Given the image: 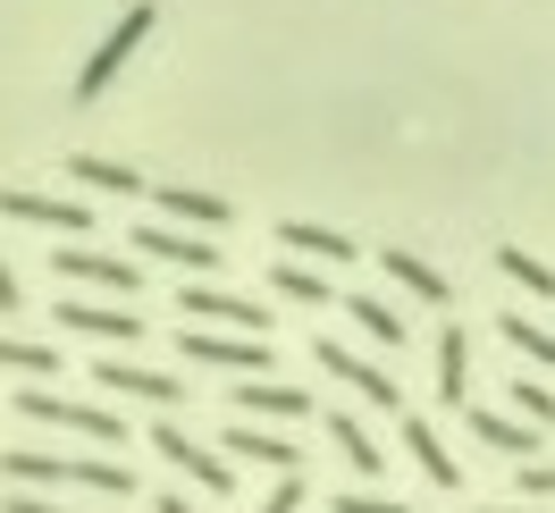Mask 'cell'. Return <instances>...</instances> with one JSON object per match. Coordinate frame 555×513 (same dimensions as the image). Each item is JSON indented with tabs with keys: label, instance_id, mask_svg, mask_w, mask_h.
<instances>
[{
	"label": "cell",
	"instance_id": "cell-23",
	"mask_svg": "<svg viewBox=\"0 0 555 513\" xmlns=\"http://www.w3.org/2000/svg\"><path fill=\"white\" fill-rule=\"evenodd\" d=\"M278 295H286V304H312V311H346L337 295H328V278H320L312 261H278Z\"/></svg>",
	"mask_w": 555,
	"mask_h": 513
},
{
	"label": "cell",
	"instance_id": "cell-9",
	"mask_svg": "<svg viewBox=\"0 0 555 513\" xmlns=\"http://www.w3.org/2000/svg\"><path fill=\"white\" fill-rule=\"evenodd\" d=\"M51 270H60V278H85V286H109V295H135V286H143V270L127 261V253H93V244H60V253H51Z\"/></svg>",
	"mask_w": 555,
	"mask_h": 513
},
{
	"label": "cell",
	"instance_id": "cell-11",
	"mask_svg": "<svg viewBox=\"0 0 555 513\" xmlns=\"http://www.w3.org/2000/svg\"><path fill=\"white\" fill-rule=\"evenodd\" d=\"M278 244H286V261H362L371 244L337 236V228H312V219H278Z\"/></svg>",
	"mask_w": 555,
	"mask_h": 513
},
{
	"label": "cell",
	"instance_id": "cell-13",
	"mask_svg": "<svg viewBox=\"0 0 555 513\" xmlns=\"http://www.w3.org/2000/svg\"><path fill=\"white\" fill-rule=\"evenodd\" d=\"M51 320H60V329H76V337H102V345H135V337H143L135 311H109V304H51Z\"/></svg>",
	"mask_w": 555,
	"mask_h": 513
},
{
	"label": "cell",
	"instance_id": "cell-29",
	"mask_svg": "<svg viewBox=\"0 0 555 513\" xmlns=\"http://www.w3.org/2000/svg\"><path fill=\"white\" fill-rule=\"evenodd\" d=\"M304 497H312V479H304V472H286V479H278V488H270V497H261L253 513H304Z\"/></svg>",
	"mask_w": 555,
	"mask_h": 513
},
{
	"label": "cell",
	"instance_id": "cell-1",
	"mask_svg": "<svg viewBox=\"0 0 555 513\" xmlns=\"http://www.w3.org/2000/svg\"><path fill=\"white\" fill-rule=\"evenodd\" d=\"M0 472L17 479V488H42V479H51V488H93V497H135V472H127L118 454H60V446L42 454V446H9V454H0Z\"/></svg>",
	"mask_w": 555,
	"mask_h": 513
},
{
	"label": "cell",
	"instance_id": "cell-19",
	"mask_svg": "<svg viewBox=\"0 0 555 513\" xmlns=\"http://www.w3.org/2000/svg\"><path fill=\"white\" fill-rule=\"evenodd\" d=\"M236 421L244 412H312V387H295V379H236Z\"/></svg>",
	"mask_w": 555,
	"mask_h": 513
},
{
	"label": "cell",
	"instance_id": "cell-26",
	"mask_svg": "<svg viewBox=\"0 0 555 513\" xmlns=\"http://www.w3.org/2000/svg\"><path fill=\"white\" fill-rule=\"evenodd\" d=\"M346 311H353V329H362V337H379V345H404V311H387L379 295H346Z\"/></svg>",
	"mask_w": 555,
	"mask_h": 513
},
{
	"label": "cell",
	"instance_id": "cell-27",
	"mask_svg": "<svg viewBox=\"0 0 555 513\" xmlns=\"http://www.w3.org/2000/svg\"><path fill=\"white\" fill-rule=\"evenodd\" d=\"M0 371H35V379H60V354L35 337H0Z\"/></svg>",
	"mask_w": 555,
	"mask_h": 513
},
{
	"label": "cell",
	"instance_id": "cell-14",
	"mask_svg": "<svg viewBox=\"0 0 555 513\" xmlns=\"http://www.w3.org/2000/svg\"><path fill=\"white\" fill-rule=\"evenodd\" d=\"M68 177L85 194H109V203H127V194H152V177H135L127 161H102V152H68Z\"/></svg>",
	"mask_w": 555,
	"mask_h": 513
},
{
	"label": "cell",
	"instance_id": "cell-5",
	"mask_svg": "<svg viewBox=\"0 0 555 513\" xmlns=\"http://www.w3.org/2000/svg\"><path fill=\"white\" fill-rule=\"evenodd\" d=\"M0 219H35V228L85 236V228H93V203H85V194H42V185H0Z\"/></svg>",
	"mask_w": 555,
	"mask_h": 513
},
{
	"label": "cell",
	"instance_id": "cell-22",
	"mask_svg": "<svg viewBox=\"0 0 555 513\" xmlns=\"http://www.w3.org/2000/svg\"><path fill=\"white\" fill-rule=\"evenodd\" d=\"M404 446H413V463H421L429 479H438V488H463V463L447 454V438H438L429 421H404Z\"/></svg>",
	"mask_w": 555,
	"mask_h": 513
},
{
	"label": "cell",
	"instance_id": "cell-34",
	"mask_svg": "<svg viewBox=\"0 0 555 513\" xmlns=\"http://www.w3.org/2000/svg\"><path fill=\"white\" fill-rule=\"evenodd\" d=\"M152 513H194V505H185V497H177V488H169V497H160V505H152Z\"/></svg>",
	"mask_w": 555,
	"mask_h": 513
},
{
	"label": "cell",
	"instance_id": "cell-25",
	"mask_svg": "<svg viewBox=\"0 0 555 513\" xmlns=\"http://www.w3.org/2000/svg\"><path fill=\"white\" fill-rule=\"evenodd\" d=\"M496 337L514 345L521 362H539V371H555V337L539 329V320H521V311H505V320H496Z\"/></svg>",
	"mask_w": 555,
	"mask_h": 513
},
{
	"label": "cell",
	"instance_id": "cell-31",
	"mask_svg": "<svg viewBox=\"0 0 555 513\" xmlns=\"http://www.w3.org/2000/svg\"><path fill=\"white\" fill-rule=\"evenodd\" d=\"M328 513H413V505H387V497H362V488H353V497H337Z\"/></svg>",
	"mask_w": 555,
	"mask_h": 513
},
{
	"label": "cell",
	"instance_id": "cell-8",
	"mask_svg": "<svg viewBox=\"0 0 555 513\" xmlns=\"http://www.w3.org/2000/svg\"><path fill=\"white\" fill-rule=\"evenodd\" d=\"M177 311L228 329V337H270V311H253L244 295H219V286H177Z\"/></svg>",
	"mask_w": 555,
	"mask_h": 513
},
{
	"label": "cell",
	"instance_id": "cell-12",
	"mask_svg": "<svg viewBox=\"0 0 555 513\" xmlns=\"http://www.w3.org/2000/svg\"><path fill=\"white\" fill-rule=\"evenodd\" d=\"M463 429H472V438L480 446H496V454H514V463H539V429H530V421H505V412H488V405H472L463 412Z\"/></svg>",
	"mask_w": 555,
	"mask_h": 513
},
{
	"label": "cell",
	"instance_id": "cell-2",
	"mask_svg": "<svg viewBox=\"0 0 555 513\" xmlns=\"http://www.w3.org/2000/svg\"><path fill=\"white\" fill-rule=\"evenodd\" d=\"M152 17H160V9H152V0H135V9H127V17H118L102 42H93V60L76 68V102H102V93H109V76L127 68V60H135V42L152 35Z\"/></svg>",
	"mask_w": 555,
	"mask_h": 513
},
{
	"label": "cell",
	"instance_id": "cell-16",
	"mask_svg": "<svg viewBox=\"0 0 555 513\" xmlns=\"http://www.w3.org/2000/svg\"><path fill=\"white\" fill-rule=\"evenodd\" d=\"M127 244H143V261H169V270H219V244H194L177 228H135Z\"/></svg>",
	"mask_w": 555,
	"mask_h": 513
},
{
	"label": "cell",
	"instance_id": "cell-33",
	"mask_svg": "<svg viewBox=\"0 0 555 513\" xmlns=\"http://www.w3.org/2000/svg\"><path fill=\"white\" fill-rule=\"evenodd\" d=\"M0 311H17V278H9V261H0Z\"/></svg>",
	"mask_w": 555,
	"mask_h": 513
},
{
	"label": "cell",
	"instance_id": "cell-24",
	"mask_svg": "<svg viewBox=\"0 0 555 513\" xmlns=\"http://www.w3.org/2000/svg\"><path fill=\"white\" fill-rule=\"evenodd\" d=\"M496 270L514 278L521 295H539V304H555V270L539 261V253H514V244H496Z\"/></svg>",
	"mask_w": 555,
	"mask_h": 513
},
{
	"label": "cell",
	"instance_id": "cell-15",
	"mask_svg": "<svg viewBox=\"0 0 555 513\" xmlns=\"http://www.w3.org/2000/svg\"><path fill=\"white\" fill-rule=\"evenodd\" d=\"M152 203L169 228H228V194H203V185H152Z\"/></svg>",
	"mask_w": 555,
	"mask_h": 513
},
{
	"label": "cell",
	"instance_id": "cell-18",
	"mask_svg": "<svg viewBox=\"0 0 555 513\" xmlns=\"http://www.w3.org/2000/svg\"><path fill=\"white\" fill-rule=\"evenodd\" d=\"M438 396H447L454 412H472V337L463 329H438Z\"/></svg>",
	"mask_w": 555,
	"mask_h": 513
},
{
	"label": "cell",
	"instance_id": "cell-32",
	"mask_svg": "<svg viewBox=\"0 0 555 513\" xmlns=\"http://www.w3.org/2000/svg\"><path fill=\"white\" fill-rule=\"evenodd\" d=\"M0 513H68V505H51V497H35V488H17V497H9Z\"/></svg>",
	"mask_w": 555,
	"mask_h": 513
},
{
	"label": "cell",
	"instance_id": "cell-35",
	"mask_svg": "<svg viewBox=\"0 0 555 513\" xmlns=\"http://www.w3.org/2000/svg\"><path fill=\"white\" fill-rule=\"evenodd\" d=\"M480 513H539V505H480Z\"/></svg>",
	"mask_w": 555,
	"mask_h": 513
},
{
	"label": "cell",
	"instance_id": "cell-21",
	"mask_svg": "<svg viewBox=\"0 0 555 513\" xmlns=\"http://www.w3.org/2000/svg\"><path fill=\"white\" fill-rule=\"evenodd\" d=\"M379 270L396 278V286H413L421 304H447V278L429 270V261H421V253H404V244H379Z\"/></svg>",
	"mask_w": 555,
	"mask_h": 513
},
{
	"label": "cell",
	"instance_id": "cell-10",
	"mask_svg": "<svg viewBox=\"0 0 555 513\" xmlns=\"http://www.w3.org/2000/svg\"><path fill=\"white\" fill-rule=\"evenodd\" d=\"M152 446H160V463H169V472H185L194 488H228V472H236L228 454H210V446H194L185 429H177V421H160V429H152Z\"/></svg>",
	"mask_w": 555,
	"mask_h": 513
},
{
	"label": "cell",
	"instance_id": "cell-4",
	"mask_svg": "<svg viewBox=\"0 0 555 513\" xmlns=\"http://www.w3.org/2000/svg\"><path fill=\"white\" fill-rule=\"evenodd\" d=\"M177 354H185V362H210V371L270 379V337H228V329H177Z\"/></svg>",
	"mask_w": 555,
	"mask_h": 513
},
{
	"label": "cell",
	"instance_id": "cell-30",
	"mask_svg": "<svg viewBox=\"0 0 555 513\" xmlns=\"http://www.w3.org/2000/svg\"><path fill=\"white\" fill-rule=\"evenodd\" d=\"M521 497H539V505H555V463H521Z\"/></svg>",
	"mask_w": 555,
	"mask_h": 513
},
{
	"label": "cell",
	"instance_id": "cell-20",
	"mask_svg": "<svg viewBox=\"0 0 555 513\" xmlns=\"http://www.w3.org/2000/svg\"><path fill=\"white\" fill-rule=\"evenodd\" d=\"M328 446H337V454H346V463H353L362 479H379V463H387V446L371 438V429H362L353 412H328Z\"/></svg>",
	"mask_w": 555,
	"mask_h": 513
},
{
	"label": "cell",
	"instance_id": "cell-17",
	"mask_svg": "<svg viewBox=\"0 0 555 513\" xmlns=\"http://www.w3.org/2000/svg\"><path fill=\"white\" fill-rule=\"evenodd\" d=\"M219 446H228V463H270L278 479H286V472H304V446L270 438V429H244V421H236V429H228Z\"/></svg>",
	"mask_w": 555,
	"mask_h": 513
},
{
	"label": "cell",
	"instance_id": "cell-3",
	"mask_svg": "<svg viewBox=\"0 0 555 513\" xmlns=\"http://www.w3.org/2000/svg\"><path fill=\"white\" fill-rule=\"evenodd\" d=\"M17 412H26V421H51V429H76V438L127 446V429H118V405H76V396H51V387H17Z\"/></svg>",
	"mask_w": 555,
	"mask_h": 513
},
{
	"label": "cell",
	"instance_id": "cell-7",
	"mask_svg": "<svg viewBox=\"0 0 555 513\" xmlns=\"http://www.w3.org/2000/svg\"><path fill=\"white\" fill-rule=\"evenodd\" d=\"M85 379H102L109 396H135V405H160V421H177V405H185V379H169V371H135V362H93Z\"/></svg>",
	"mask_w": 555,
	"mask_h": 513
},
{
	"label": "cell",
	"instance_id": "cell-6",
	"mask_svg": "<svg viewBox=\"0 0 555 513\" xmlns=\"http://www.w3.org/2000/svg\"><path fill=\"white\" fill-rule=\"evenodd\" d=\"M312 362H320L328 379H346V387L362 396V405H379V412H404V387H396V379H387L379 362H362V354H346V345H328V337L312 345Z\"/></svg>",
	"mask_w": 555,
	"mask_h": 513
},
{
	"label": "cell",
	"instance_id": "cell-28",
	"mask_svg": "<svg viewBox=\"0 0 555 513\" xmlns=\"http://www.w3.org/2000/svg\"><path fill=\"white\" fill-rule=\"evenodd\" d=\"M514 412L530 421V429H547V438H555V387H547V379H514Z\"/></svg>",
	"mask_w": 555,
	"mask_h": 513
}]
</instances>
